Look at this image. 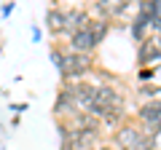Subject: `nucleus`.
<instances>
[{
    "instance_id": "nucleus-1",
    "label": "nucleus",
    "mask_w": 161,
    "mask_h": 150,
    "mask_svg": "<svg viewBox=\"0 0 161 150\" xmlns=\"http://www.w3.org/2000/svg\"><path fill=\"white\" fill-rule=\"evenodd\" d=\"M115 145L118 150H153V137L145 129L134 126V123H124L115 131Z\"/></svg>"
},
{
    "instance_id": "nucleus-2",
    "label": "nucleus",
    "mask_w": 161,
    "mask_h": 150,
    "mask_svg": "<svg viewBox=\"0 0 161 150\" xmlns=\"http://www.w3.org/2000/svg\"><path fill=\"white\" fill-rule=\"evenodd\" d=\"M92 64H94V59L92 56H86V54H73V51H64L62 54V62H59V72H62V78L64 81H75V83H80V78L83 75H89L92 72Z\"/></svg>"
},
{
    "instance_id": "nucleus-3",
    "label": "nucleus",
    "mask_w": 161,
    "mask_h": 150,
    "mask_svg": "<svg viewBox=\"0 0 161 150\" xmlns=\"http://www.w3.org/2000/svg\"><path fill=\"white\" fill-rule=\"evenodd\" d=\"M94 104L99 110H108V113H124V97L121 91H115L113 86H94Z\"/></svg>"
},
{
    "instance_id": "nucleus-4",
    "label": "nucleus",
    "mask_w": 161,
    "mask_h": 150,
    "mask_svg": "<svg viewBox=\"0 0 161 150\" xmlns=\"http://www.w3.org/2000/svg\"><path fill=\"white\" fill-rule=\"evenodd\" d=\"M137 118L142 123V129L153 137L156 131H161V99H150L137 110Z\"/></svg>"
},
{
    "instance_id": "nucleus-5",
    "label": "nucleus",
    "mask_w": 161,
    "mask_h": 150,
    "mask_svg": "<svg viewBox=\"0 0 161 150\" xmlns=\"http://www.w3.org/2000/svg\"><path fill=\"white\" fill-rule=\"evenodd\" d=\"M99 46V40L94 38L92 32V24H89L86 29H80V32H75L73 38H70V51L73 54H86V56H92V51Z\"/></svg>"
},
{
    "instance_id": "nucleus-6",
    "label": "nucleus",
    "mask_w": 161,
    "mask_h": 150,
    "mask_svg": "<svg viewBox=\"0 0 161 150\" xmlns=\"http://www.w3.org/2000/svg\"><path fill=\"white\" fill-rule=\"evenodd\" d=\"M62 11H64V35L67 38H73L75 32H80V29H86L92 24L89 13L80 11V8H62Z\"/></svg>"
},
{
    "instance_id": "nucleus-7",
    "label": "nucleus",
    "mask_w": 161,
    "mask_h": 150,
    "mask_svg": "<svg viewBox=\"0 0 161 150\" xmlns=\"http://www.w3.org/2000/svg\"><path fill=\"white\" fill-rule=\"evenodd\" d=\"M137 59H140V64H156V62H161L156 38H145V40L137 46Z\"/></svg>"
},
{
    "instance_id": "nucleus-8",
    "label": "nucleus",
    "mask_w": 161,
    "mask_h": 150,
    "mask_svg": "<svg viewBox=\"0 0 161 150\" xmlns=\"http://www.w3.org/2000/svg\"><path fill=\"white\" fill-rule=\"evenodd\" d=\"M46 27L54 35H64V11L62 8H48L46 11Z\"/></svg>"
},
{
    "instance_id": "nucleus-9",
    "label": "nucleus",
    "mask_w": 161,
    "mask_h": 150,
    "mask_svg": "<svg viewBox=\"0 0 161 150\" xmlns=\"http://www.w3.org/2000/svg\"><path fill=\"white\" fill-rule=\"evenodd\" d=\"M129 29H132V38H134V40H137V43H142L145 38H148V29H150V19H148V16H142V13L137 11V16L132 19Z\"/></svg>"
},
{
    "instance_id": "nucleus-10",
    "label": "nucleus",
    "mask_w": 161,
    "mask_h": 150,
    "mask_svg": "<svg viewBox=\"0 0 161 150\" xmlns=\"http://www.w3.org/2000/svg\"><path fill=\"white\" fill-rule=\"evenodd\" d=\"M108 29H110V22H92V32H94V38H97L99 43H102V38L108 35Z\"/></svg>"
},
{
    "instance_id": "nucleus-11",
    "label": "nucleus",
    "mask_w": 161,
    "mask_h": 150,
    "mask_svg": "<svg viewBox=\"0 0 161 150\" xmlns=\"http://www.w3.org/2000/svg\"><path fill=\"white\" fill-rule=\"evenodd\" d=\"M153 78H156V70H153V67L137 70V81H153Z\"/></svg>"
},
{
    "instance_id": "nucleus-12",
    "label": "nucleus",
    "mask_w": 161,
    "mask_h": 150,
    "mask_svg": "<svg viewBox=\"0 0 161 150\" xmlns=\"http://www.w3.org/2000/svg\"><path fill=\"white\" fill-rule=\"evenodd\" d=\"M16 8V3H6V6L0 8V16H11V11Z\"/></svg>"
},
{
    "instance_id": "nucleus-13",
    "label": "nucleus",
    "mask_w": 161,
    "mask_h": 150,
    "mask_svg": "<svg viewBox=\"0 0 161 150\" xmlns=\"http://www.w3.org/2000/svg\"><path fill=\"white\" fill-rule=\"evenodd\" d=\"M153 150H161V131L153 134Z\"/></svg>"
},
{
    "instance_id": "nucleus-14",
    "label": "nucleus",
    "mask_w": 161,
    "mask_h": 150,
    "mask_svg": "<svg viewBox=\"0 0 161 150\" xmlns=\"http://www.w3.org/2000/svg\"><path fill=\"white\" fill-rule=\"evenodd\" d=\"M11 110H14V113H24V110H27V104H11Z\"/></svg>"
},
{
    "instance_id": "nucleus-15",
    "label": "nucleus",
    "mask_w": 161,
    "mask_h": 150,
    "mask_svg": "<svg viewBox=\"0 0 161 150\" xmlns=\"http://www.w3.org/2000/svg\"><path fill=\"white\" fill-rule=\"evenodd\" d=\"M97 150H115V147H110V145H99Z\"/></svg>"
},
{
    "instance_id": "nucleus-16",
    "label": "nucleus",
    "mask_w": 161,
    "mask_h": 150,
    "mask_svg": "<svg viewBox=\"0 0 161 150\" xmlns=\"http://www.w3.org/2000/svg\"><path fill=\"white\" fill-rule=\"evenodd\" d=\"M156 46H158V54H161V38H156Z\"/></svg>"
}]
</instances>
